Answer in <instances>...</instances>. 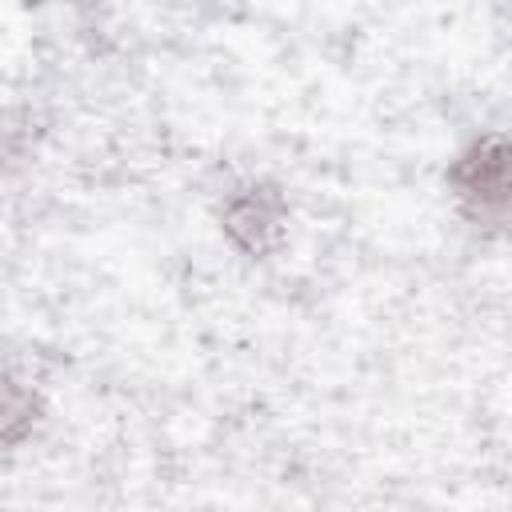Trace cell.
I'll return each instance as SVG.
<instances>
[{
	"label": "cell",
	"instance_id": "1",
	"mask_svg": "<svg viewBox=\"0 0 512 512\" xmlns=\"http://www.w3.org/2000/svg\"><path fill=\"white\" fill-rule=\"evenodd\" d=\"M448 188L468 224L512 232V136L484 132L464 144L448 168Z\"/></svg>",
	"mask_w": 512,
	"mask_h": 512
}]
</instances>
